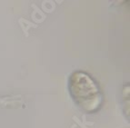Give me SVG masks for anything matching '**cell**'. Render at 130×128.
I'll return each instance as SVG.
<instances>
[{"mask_svg":"<svg viewBox=\"0 0 130 128\" xmlns=\"http://www.w3.org/2000/svg\"><path fill=\"white\" fill-rule=\"evenodd\" d=\"M68 91L75 104L85 113H95L104 104V96L99 85L86 72L78 70L70 75Z\"/></svg>","mask_w":130,"mask_h":128,"instance_id":"1","label":"cell"}]
</instances>
